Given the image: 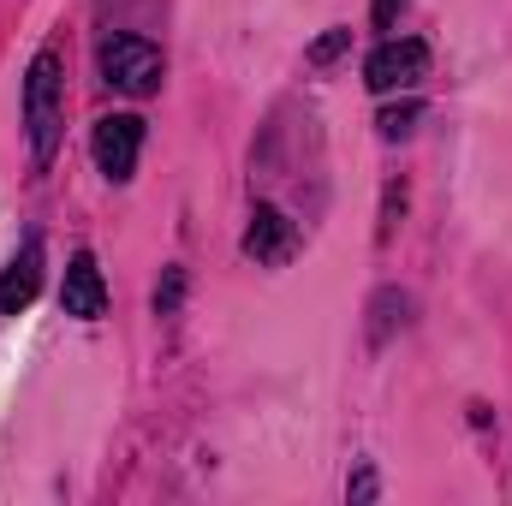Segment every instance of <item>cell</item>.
<instances>
[{"instance_id": "obj_1", "label": "cell", "mask_w": 512, "mask_h": 506, "mask_svg": "<svg viewBox=\"0 0 512 506\" xmlns=\"http://www.w3.org/2000/svg\"><path fill=\"white\" fill-rule=\"evenodd\" d=\"M66 126V60L60 48H36L30 72H24V131H30V167L42 173L60 149Z\"/></svg>"}, {"instance_id": "obj_2", "label": "cell", "mask_w": 512, "mask_h": 506, "mask_svg": "<svg viewBox=\"0 0 512 506\" xmlns=\"http://www.w3.org/2000/svg\"><path fill=\"white\" fill-rule=\"evenodd\" d=\"M96 72L102 84H114L120 96H155L161 78H167V60L149 36H108L96 48Z\"/></svg>"}, {"instance_id": "obj_3", "label": "cell", "mask_w": 512, "mask_h": 506, "mask_svg": "<svg viewBox=\"0 0 512 506\" xmlns=\"http://www.w3.org/2000/svg\"><path fill=\"white\" fill-rule=\"evenodd\" d=\"M423 72H429V42H417V36H387L382 48L364 60V84H370L376 96L411 90Z\"/></svg>"}, {"instance_id": "obj_4", "label": "cell", "mask_w": 512, "mask_h": 506, "mask_svg": "<svg viewBox=\"0 0 512 506\" xmlns=\"http://www.w3.org/2000/svg\"><path fill=\"white\" fill-rule=\"evenodd\" d=\"M90 149H96V167H102L114 185H126L131 173H137V155H143V120H137V114H108V120H96Z\"/></svg>"}, {"instance_id": "obj_5", "label": "cell", "mask_w": 512, "mask_h": 506, "mask_svg": "<svg viewBox=\"0 0 512 506\" xmlns=\"http://www.w3.org/2000/svg\"><path fill=\"white\" fill-rule=\"evenodd\" d=\"M245 256L262 262V268H286V262L298 256V221L280 215L274 203H256L251 227H245Z\"/></svg>"}, {"instance_id": "obj_6", "label": "cell", "mask_w": 512, "mask_h": 506, "mask_svg": "<svg viewBox=\"0 0 512 506\" xmlns=\"http://www.w3.org/2000/svg\"><path fill=\"white\" fill-rule=\"evenodd\" d=\"M60 310H66V316H78V322H96V316H108V280H102V268H96V256H90V251H78L72 262H66Z\"/></svg>"}, {"instance_id": "obj_7", "label": "cell", "mask_w": 512, "mask_h": 506, "mask_svg": "<svg viewBox=\"0 0 512 506\" xmlns=\"http://www.w3.org/2000/svg\"><path fill=\"white\" fill-rule=\"evenodd\" d=\"M42 292V251L36 245H24V251L6 262V274H0V316H18V310H30V298Z\"/></svg>"}, {"instance_id": "obj_8", "label": "cell", "mask_w": 512, "mask_h": 506, "mask_svg": "<svg viewBox=\"0 0 512 506\" xmlns=\"http://www.w3.org/2000/svg\"><path fill=\"white\" fill-rule=\"evenodd\" d=\"M411 322V298L405 292H376V304H370V346H387L393 340V328H405Z\"/></svg>"}, {"instance_id": "obj_9", "label": "cell", "mask_w": 512, "mask_h": 506, "mask_svg": "<svg viewBox=\"0 0 512 506\" xmlns=\"http://www.w3.org/2000/svg\"><path fill=\"white\" fill-rule=\"evenodd\" d=\"M417 120H423V102H399V108H382L376 114V131H382L387 143H399V137H411Z\"/></svg>"}, {"instance_id": "obj_10", "label": "cell", "mask_w": 512, "mask_h": 506, "mask_svg": "<svg viewBox=\"0 0 512 506\" xmlns=\"http://www.w3.org/2000/svg\"><path fill=\"white\" fill-rule=\"evenodd\" d=\"M346 48H352V30H328V36H316V42L304 48V66H334Z\"/></svg>"}, {"instance_id": "obj_11", "label": "cell", "mask_w": 512, "mask_h": 506, "mask_svg": "<svg viewBox=\"0 0 512 506\" xmlns=\"http://www.w3.org/2000/svg\"><path fill=\"white\" fill-rule=\"evenodd\" d=\"M179 304H185V268H167L155 286V316H179Z\"/></svg>"}, {"instance_id": "obj_12", "label": "cell", "mask_w": 512, "mask_h": 506, "mask_svg": "<svg viewBox=\"0 0 512 506\" xmlns=\"http://www.w3.org/2000/svg\"><path fill=\"white\" fill-rule=\"evenodd\" d=\"M405 215V185H387V203H382V227H376V239H393V221Z\"/></svg>"}, {"instance_id": "obj_13", "label": "cell", "mask_w": 512, "mask_h": 506, "mask_svg": "<svg viewBox=\"0 0 512 506\" xmlns=\"http://www.w3.org/2000/svg\"><path fill=\"white\" fill-rule=\"evenodd\" d=\"M346 501H376V471H370V465H358V471H352V477H346Z\"/></svg>"}, {"instance_id": "obj_14", "label": "cell", "mask_w": 512, "mask_h": 506, "mask_svg": "<svg viewBox=\"0 0 512 506\" xmlns=\"http://www.w3.org/2000/svg\"><path fill=\"white\" fill-rule=\"evenodd\" d=\"M405 6H411V0H376V6H370V24H376V30H393Z\"/></svg>"}]
</instances>
